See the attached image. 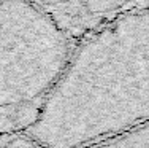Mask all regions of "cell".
Wrapping results in <instances>:
<instances>
[{
    "label": "cell",
    "instance_id": "1",
    "mask_svg": "<svg viewBox=\"0 0 149 148\" xmlns=\"http://www.w3.org/2000/svg\"><path fill=\"white\" fill-rule=\"evenodd\" d=\"M148 123L149 8H133L74 43L26 132L49 148H84Z\"/></svg>",
    "mask_w": 149,
    "mask_h": 148
},
{
    "label": "cell",
    "instance_id": "2",
    "mask_svg": "<svg viewBox=\"0 0 149 148\" xmlns=\"http://www.w3.org/2000/svg\"><path fill=\"white\" fill-rule=\"evenodd\" d=\"M74 38L32 0H0V135L37 121Z\"/></svg>",
    "mask_w": 149,
    "mask_h": 148
},
{
    "label": "cell",
    "instance_id": "3",
    "mask_svg": "<svg viewBox=\"0 0 149 148\" xmlns=\"http://www.w3.org/2000/svg\"><path fill=\"white\" fill-rule=\"evenodd\" d=\"M72 37H84L109 19L136 8L138 0H32Z\"/></svg>",
    "mask_w": 149,
    "mask_h": 148
},
{
    "label": "cell",
    "instance_id": "4",
    "mask_svg": "<svg viewBox=\"0 0 149 148\" xmlns=\"http://www.w3.org/2000/svg\"><path fill=\"white\" fill-rule=\"evenodd\" d=\"M84 148H149V123Z\"/></svg>",
    "mask_w": 149,
    "mask_h": 148
},
{
    "label": "cell",
    "instance_id": "5",
    "mask_svg": "<svg viewBox=\"0 0 149 148\" xmlns=\"http://www.w3.org/2000/svg\"><path fill=\"white\" fill-rule=\"evenodd\" d=\"M0 148H49V147L27 132H17L6 137L5 142L0 145Z\"/></svg>",
    "mask_w": 149,
    "mask_h": 148
}]
</instances>
